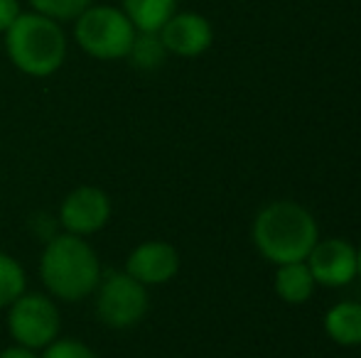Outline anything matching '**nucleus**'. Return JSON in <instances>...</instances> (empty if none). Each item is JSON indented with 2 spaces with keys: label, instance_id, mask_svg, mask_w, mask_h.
I'll return each instance as SVG.
<instances>
[{
  "label": "nucleus",
  "instance_id": "f257e3e1",
  "mask_svg": "<svg viewBox=\"0 0 361 358\" xmlns=\"http://www.w3.org/2000/svg\"><path fill=\"white\" fill-rule=\"evenodd\" d=\"M319 241L317 221L295 201H273L253 221V243L268 263L305 260Z\"/></svg>",
  "mask_w": 361,
  "mask_h": 358
},
{
  "label": "nucleus",
  "instance_id": "f03ea898",
  "mask_svg": "<svg viewBox=\"0 0 361 358\" xmlns=\"http://www.w3.org/2000/svg\"><path fill=\"white\" fill-rule=\"evenodd\" d=\"M39 277L57 300L79 302L94 295L101 282L99 255L81 236H57L42 250Z\"/></svg>",
  "mask_w": 361,
  "mask_h": 358
},
{
  "label": "nucleus",
  "instance_id": "7ed1b4c3",
  "mask_svg": "<svg viewBox=\"0 0 361 358\" xmlns=\"http://www.w3.org/2000/svg\"><path fill=\"white\" fill-rule=\"evenodd\" d=\"M5 52L15 69L35 79L52 77L67 59V34L62 23L39 13H20L5 30Z\"/></svg>",
  "mask_w": 361,
  "mask_h": 358
},
{
  "label": "nucleus",
  "instance_id": "20e7f679",
  "mask_svg": "<svg viewBox=\"0 0 361 358\" xmlns=\"http://www.w3.org/2000/svg\"><path fill=\"white\" fill-rule=\"evenodd\" d=\"M138 30L116 5H89L74 20V39L89 57L101 62L126 59Z\"/></svg>",
  "mask_w": 361,
  "mask_h": 358
},
{
  "label": "nucleus",
  "instance_id": "39448f33",
  "mask_svg": "<svg viewBox=\"0 0 361 358\" xmlns=\"http://www.w3.org/2000/svg\"><path fill=\"white\" fill-rule=\"evenodd\" d=\"M147 287L128 272H109L96 287V317L109 329H130L147 312Z\"/></svg>",
  "mask_w": 361,
  "mask_h": 358
},
{
  "label": "nucleus",
  "instance_id": "423d86ee",
  "mask_svg": "<svg viewBox=\"0 0 361 358\" xmlns=\"http://www.w3.org/2000/svg\"><path fill=\"white\" fill-rule=\"evenodd\" d=\"M8 329L10 336L18 341L20 346L27 349H47L54 339H59V329H62V317L59 309L49 297L44 295H20L18 300L10 305L8 312Z\"/></svg>",
  "mask_w": 361,
  "mask_h": 358
},
{
  "label": "nucleus",
  "instance_id": "0eeeda50",
  "mask_svg": "<svg viewBox=\"0 0 361 358\" xmlns=\"http://www.w3.org/2000/svg\"><path fill=\"white\" fill-rule=\"evenodd\" d=\"M111 219V199L99 186L81 184L69 191L59 206V221L74 236H91L101 231Z\"/></svg>",
  "mask_w": 361,
  "mask_h": 358
},
{
  "label": "nucleus",
  "instance_id": "6e6552de",
  "mask_svg": "<svg viewBox=\"0 0 361 358\" xmlns=\"http://www.w3.org/2000/svg\"><path fill=\"white\" fill-rule=\"evenodd\" d=\"M305 263L314 282L324 287H344L357 277V250L342 238L317 241Z\"/></svg>",
  "mask_w": 361,
  "mask_h": 358
},
{
  "label": "nucleus",
  "instance_id": "1a4fd4ad",
  "mask_svg": "<svg viewBox=\"0 0 361 358\" xmlns=\"http://www.w3.org/2000/svg\"><path fill=\"white\" fill-rule=\"evenodd\" d=\"M157 34H160L167 54H175V57H185V59L200 57L214 42V30H212L209 20L200 13H190V10H185V13L177 10L162 25V30Z\"/></svg>",
  "mask_w": 361,
  "mask_h": 358
},
{
  "label": "nucleus",
  "instance_id": "9d476101",
  "mask_svg": "<svg viewBox=\"0 0 361 358\" xmlns=\"http://www.w3.org/2000/svg\"><path fill=\"white\" fill-rule=\"evenodd\" d=\"M180 270V255L165 241H145L130 250L126 260V272L140 285H165Z\"/></svg>",
  "mask_w": 361,
  "mask_h": 358
},
{
  "label": "nucleus",
  "instance_id": "9b49d317",
  "mask_svg": "<svg viewBox=\"0 0 361 358\" xmlns=\"http://www.w3.org/2000/svg\"><path fill=\"white\" fill-rule=\"evenodd\" d=\"M324 329L329 339L339 346H361V305L339 302L324 317Z\"/></svg>",
  "mask_w": 361,
  "mask_h": 358
},
{
  "label": "nucleus",
  "instance_id": "f8f14e48",
  "mask_svg": "<svg viewBox=\"0 0 361 358\" xmlns=\"http://www.w3.org/2000/svg\"><path fill=\"white\" fill-rule=\"evenodd\" d=\"M314 285H317V282H314L312 272H310L305 260L278 265L276 292L283 302H288V305H302V302H307L314 292Z\"/></svg>",
  "mask_w": 361,
  "mask_h": 358
},
{
  "label": "nucleus",
  "instance_id": "ddd939ff",
  "mask_svg": "<svg viewBox=\"0 0 361 358\" xmlns=\"http://www.w3.org/2000/svg\"><path fill=\"white\" fill-rule=\"evenodd\" d=\"M180 0H123L121 10L138 32H160L162 25L177 13Z\"/></svg>",
  "mask_w": 361,
  "mask_h": 358
},
{
  "label": "nucleus",
  "instance_id": "4468645a",
  "mask_svg": "<svg viewBox=\"0 0 361 358\" xmlns=\"http://www.w3.org/2000/svg\"><path fill=\"white\" fill-rule=\"evenodd\" d=\"M167 57V49L162 44L160 34L157 32H138L133 39V47H130L128 57L130 64L135 69H143V72H152V69L162 67Z\"/></svg>",
  "mask_w": 361,
  "mask_h": 358
},
{
  "label": "nucleus",
  "instance_id": "2eb2a0df",
  "mask_svg": "<svg viewBox=\"0 0 361 358\" xmlns=\"http://www.w3.org/2000/svg\"><path fill=\"white\" fill-rule=\"evenodd\" d=\"M25 270L13 255L0 253V309L10 307L25 292Z\"/></svg>",
  "mask_w": 361,
  "mask_h": 358
},
{
  "label": "nucleus",
  "instance_id": "dca6fc26",
  "mask_svg": "<svg viewBox=\"0 0 361 358\" xmlns=\"http://www.w3.org/2000/svg\"><path fill=\"white\" fill-rule=\"evenodd\" d=\"M35 13L47 15L57 23H74L94 0H30Z\"/></svg>",
  "mask_w": 361,
  "mask_h": 358
},
{
  "label": "nucleus",
  "instance_id": "f3484780",
  "mask_svg": "<svg viewBox=\"0 0 361 358\" xmlns=\"http://www.w3.org/2000/svg\"><path fill=\"white\" fill-rule=\"evenodd\" d=\"M42 358H96V354L79 339H54Z\"/></svg>",
  "mask_w": 361,
  "mask_h": 358
},
{
  "label": "nucleus",
  "instance_id": "a211bd4d",
  "mask_svg": "<svg viewBox=\"0 0 361 358\" xmlns=\"http://www.w3.org/2000/svg\"><path fill=\"white\" fill-rule=\"evenodd\" d=\"M23 8H20V0H0V32L5 34V30L20 18Z\"/></svg>",
  "mask_w": 361,
  "mask_h": 358
},
{
  "label": "nucleus",
  "instance_id": "6ab92c4d",
  "mask_svg": "<svg viewBox=\"0 0 361 358\" xmlns=\"http://www.w3.org/2000/svg\"><path fill=\"white\" fill-rule=\"evenodd\" d=\"M0 358H39L35 354L32 349H27V346H10V349H3L0 351Z\"/></svg>",
  "mask_w": 361,
  "mask_h": 358
},
{
  "label": "nucleus",
  "instance_id": "aec40b11",
  "mask_svg": "<svg viewBox=\"0 0 361 358\" xmlns=\"http://www.w3.org/2000/svg\"><path fill=\"white\" fill-rule=\"evenodd\" d=\"M357 275L361 277V248L357 250Z\"/></svg>",
  "mask_w": 361,
  "mask_h": 358
}]
</instances>
